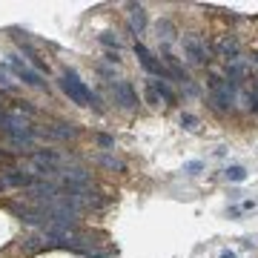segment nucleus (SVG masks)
<instances>
[{
    "mask_svg": "<svg viewBox=\"0 0 258 258\" xmlns=\"http://www.w3.org/2000/svg\"><path fill=\"white\" fill-rule=\"evenodd\" d=\"M58 83H61V89L66 92V97H69L72 103H78V106H97V97L92 95V89H89L75 72H64Z\"/></svg>",
    "mask_w": 258,
    "mask_h": 258,
    "instance_id": "1",
    "label": "nucleus"
},
{
    "mask_svg": "<svg viewBox=\"0 0 258 258\" xmlns=\"http://www.w3.org/2000/svg\"><path fill=\"white\" fill-rule=\"evenodd\" d=\"M235 92H238V83H232V81H226V78H212V81H210V97H212V103H215L221 112H229V109H232Z\"/></svg>",
    "mask_w": 258,
    "mask_h": 258,
    "instance_id": "2",
    "label": "nucleus"
},
{
    "mask_svg": "<svg viewBox=\"0 0 258 258\" xmlns=\"http://www.w3.org/2000/svg\"><path fill=\"white\" fill-rule=\"evenodd\" d=\"M184 52H187L190 64L195 66H207L212 61V46L198 34H184Z\"/></svg>",
    "mask_w": 258,
    "mask_h": 258,
    "instance_id": "3",
    "label": "nucleus"
},
{
    "mask_svg": "<svg viewBox=\"0 0 258 258\" xmlns=\"http://www.w3.org/2000/svg\"><path fill=\"white\" fill-rule=\"evenodd\" d=\"M132 49H135V55H138V64L144 66L152 78L169 81V69H166V66H163V61H158V58H155V55H152L144 43H138V40H135V46H132Z\"/></svg>",
    "mask_w": 258,
    "mask_h": 258,
    "instance_id": "4",
    "label": "nucleus"
},
{
    "mask_svg": "<svg viewBox=\"0 0 258 258\" xmlns=\"http://www.w3.org/2000/svg\"><path fill=\"white\" fill-rule=\"evenodd\" d=\"M9 66L15 69V75H17V78H20V81H23L26 86H34V89H46V81L40 78V72L29 69V66L23 64V61H20L17 55H12V58H9Z\"/></svg>",
    "mask_w": 258,
    "mask_h": 258,
    "instance_id": "5",
    "label": "nucleus"
},
{
    "mask_svg": "<svg viewBox=\"0 0 258 258\" xmlns=\"http://www.w3.org/2000/svg\"><path fill=\"white\" fill-rule=\"evenodd\" d=\"M112 92H115L118 103H121L124 109H135V106H138V95H135V89H132L129 81H112Z\"/></svg>",
    "mask_w": 258,
    "mask_h": 258,
    "instance_id": "6",
    "label": "nucleus"
},
{
    "mask_svg": "<svg viewBox=\"0 0 258 258\" xmlns=\"http://www.w3.org/2000/svg\"><path fill=\"white\" fill-rule=\"evenodd\" d=\"M34 135H43V138H58V141H69V138H78V127L72 124H55V127H46Z\"/></svg>",
    "mask_w": 258,
    "mask_h": 258,
    "instance_id": "7",
    "label": "nucleus"
},
{
    "mask_svg": "<svg viewBox=\"0 0 258 258\" xmlns=\"http://www.w3.org/2000/svg\"><path fill=\"white\" fill-rule=\"evenodd\" d=\"M215 52H218V58H224L226 64H232V61H238V58H241V46H238V40H235V37H224V40H218Z\"/></svg>",
    "mask_w": 258,
    "mask_h": 258,
    "instance_id": "8",
    "label": "nucleus"
},
{
    "mask_svg": "<svg viewBox=\"0 0 258 258\" xmlns=\"http://www.w3.org/2000/svg\"><path fill=\"white\" fill-rule=\"evenodd\" d=\"M34 181H37L34 175H29V172H17V169L9 172V175H3V184H6V187H23V190H29Z\"/></svg>",
    "mask_w": 258,
    "mask_h": 258,
    "instance_id": "9",
    "label": "nucleus"
},
{
    "mask_svg": "<svg viewBox=\"0 0 258 258\" xmlns=\"http://www.w3.org/2000/svg\"><path fill=\"white\" fill-rule=\"evenodd\" d=\"M129 29L135 32H144L146 29V12H144V6H135V3H129Z\"/></svg>",
    "mask_w": 258,
    "mask_h": 258,
    "instance_id": "10",
    "label": "nucleus"
},
{
    "mask_svg": "<svg viewBox=\"0 0 258 258\" xmlns=\"http://www.w3.org/2000/svg\"><path fill=\"white\" fill-rule=\"evenodd\" d=\"M149 86H152V89H155V95L163 97V100H166L169 106H172V103L178 100V95H175V92H172V89L166 86V81H161V78H152V81H149Z\"/></svg>",
    "mask_w": 258,
    "mask_h": 258,
    "instance_id": "11",
    "label": "nucleus"
},
{
    "mask_svg": "<svg viewBox=\"0 0 258 258\" xmlns=\"http://www.w3.org/2000/svg\"><path fill=\"white\" fill-rule=\"evenodd\" d=\"M226 75H229V81H232V83H238V81H244V78L250 75V66H247L244 61H241V58H238V61L226 64Z\"/></svg>",
    "mask_w": 258,
    "mask_h": 258,
    "instance_id": "12",
    "label": "nucleus"
},
{
    "mask_svg": "<svg viewBox=\"0 0 258 258\" xmlns=\"http://www.w3.org/2000/svg\"><path fill=\"white\" fill-rule=\"evenodd\" d=\"M224 175H226V181H235V184L247 181V169H244V166H226Z\"/></svg>",
    "mask_w": 258,
    "mask_h": 258,
    "instance_id": "13",
    "label": "nucleus"
},
{
    "mask_svg": "<svg viewBox=\"0 0 258 258\" xmlns=\"http://www.w3.org/2000/svg\"><path fill=\"white\" fill-rule=\"evenodd\" d=\"M158 37H161L163 43L175 40V26H172L169 20H161V23H158Z\"/></svg>",
    "mask_w": 258,
    "mask_h": 258,
    "instance_id": "14",
    "label": "nucleus"
},
{
    "mask_svg": "<svg viewBox=\"0 0 258 258\" xmlns=\"http://www.w3.org/2000/svg\"><path fill=\"white\" fill-rule=\"evenodd\" d=\"M97 40H100L103 46H109V49H115V52L121 49V37H118V34H115V32H100V37H97Z\"/></svg>",
    "mask_w": 258,
    "mask_h": 258,
    "instance_id": "15",
    "label": "nucleus"
},
{
    "mask_svg": "<svg viewBox=\"0 0 258 258\" xmlns=\"http://www.w3.org/2000/svg\"><path fill=\"white\" fill-rule=\"evenodd\" d=\"M0 89L15 92V83H12V75H9V69H6V66H0Z\"/></svg>",
    "mask_w": 258,
    "mask_h": 258,
    "instance_id": "16",
    "label": "nucleus"
},
{
    "mask_svg": "<svg viewBox=\"0 0 258 258\" xmlns=\"http://www.w3.org/2000/svg\"><path fill=\"white\" fill-rule=\"evenodd\" d=\"M100 163H103L106 169H121V172L127 169V166H124V161H118V158H112V155H100Z\"/></svg>",
    "mask_w": 258,
    "mask_h": 258,
    "instance_id": "17",
    "label": "nucleus"
},
{
    "mask_svg": "<svg viewBox=\"0 0 258 258\" xmlns=\"http://www.w3.org/2000/svg\"><path fill=\"white\" fill-rule=\"evenodd\" d=\"M37 115V109H34L32 103H26V100H20V103H15V115Z\"/></svg>",
    "mask_w": 258,
    "mask_h": 258,
    "instance_id": "18",
    "label": "nucleus"
},
{
    "mask_svg": "<svg viewBox=\"0 0 258 258\" xmlns=\"http://www.w3.org/2000/svg\"><path fill=\"white\" fill-rule=\"evenodd\" d=\"M181 127H187V129H198V118H195V115H181Z\"/></svg>",
    "mask_w": 258,
    "mask_h": 258,
    "instance_id": "19",
    "label": "nucleus"
},
{
    "mask_svg": "<svg viewBox=\"0 0 258 258\" xmlns=\"http://www.w3.org/2000/svg\"><path fill=\"white\" fill-rule=\"evenodd\" d=\"M146 100H149V103H152V106H158V103H161V97L155 95V89H152V86H149V83H146Z\"/></svg>",
    "mask_w": 258,
    "mask_h": 258,
    "instance_id": "20",
    "label": "nucleus"
},
{
    "mask_svg": "<svg viewBox=\"0 0 258 258\" xmlns=\"http://www.w3.org/2000/svg\"><path fill=\"white\" fill-rule=\"evenodd\" d=\"M97 144L109 149V146H115V138H112V135H97Z\"/></svg>",
    "mask_w": 258,
    "mask_h": 258,
    "instance_id": "21",
    "label": "nucleus"
},
{
    "mask_svg": "<svg viewBox=\"0 0 258 258\" xmlns=\"http://www.w3.org/2000/svg\"><path fill=\"white\" fill-rule=\"evenodd\" d=\"M201 166H204V163H201V161H193V163H187V166H184V169H187V172H190V175H195V172H198V169H201Z\"/></svg>",
    "mask_w": 258,
    "mask_h": 258,
    "instance_id": "22",
    "label": "nucleus"
},
{
    "mask_svg": "<svg viewBox=\"0 0 258 258\" xmlns=\"http://www.w3.org/2000/svg\"><path fill=\"white\" fill-rule=\"evenodd\" d=\"M106 61H109V64H121V58H118V52H106Z\"/></svg>",
    "mask_w": 258,
    "mask_h": 258,
    "instance_id": "23",
    "label": "nucleus"
},
{
    "mask_svg": "<svg viewBox=\"0 0 258 258\" xmlns=\"http://www.w3.org/2000/svg\"><path fill=\"white\" fill-rule=\"evenodd\" d=\"M250 97H253V100H258V81L253 83V92H250Z\"/></svg>",
    "mask_w": 258,
    "mask_h": 258,
    "instance_id": "24",
    "label": "nucleus"
},
{
    "mask_svg": "<svg viewBox=\"0 0 258 258\" xmlns=\"http://www.w3.org/2000/svg\"><path fill=\"white\" fill-rule=\"evenodd\" d=\"M221 258H235V253H232V250H224V253H221Z\"/></svg>",
    "mask_w": 258,
    "mask_h": 258,
    "instance_id": "25",
    "label": "nucleus"
},
{
    "mask_svg": "<svg viewBox=\"0 0 258 258\" xmlns=\"http://www.w3.org/2000/svg\"><path fill=\"white\" fill-rule=\"evenodd\" d=\"M86 258H109V256H103V253H89Z\"/></svg>",
    "mask_w": 258,
    "mask_h": 258,
    "instance_id": "26",
    "label": "nucleus"
},
{
    "mask_svg": "<svg viewBox=\"0 0 258 258\" xmlns=\"http://www.w3.org/2000/svg\"><path fill=\"white\" fill-rule=\"evenodd\" d=\"M0 161H9V155H6V152H3V149H0Z\"/></svg>",
    "mask_w": 258,
    "mask_h": 258,
    "instance_id": "27",
    "label": "nucleus"
},
{
    "mask_svg": "<svg viewBox=\"0 0 258 258\" xmlns=\"http://www.w3.org/2000/svg\"><path fill=\"white\" fill-rule=\"evenodd\" d=\"M0 190H6V184H3V178H0Z\"/></svg>",
    "mask_w": 258,
    "mask_h": 258,
    "instance_id": "28",
    "label": "nucleus"
}]
</instances>
